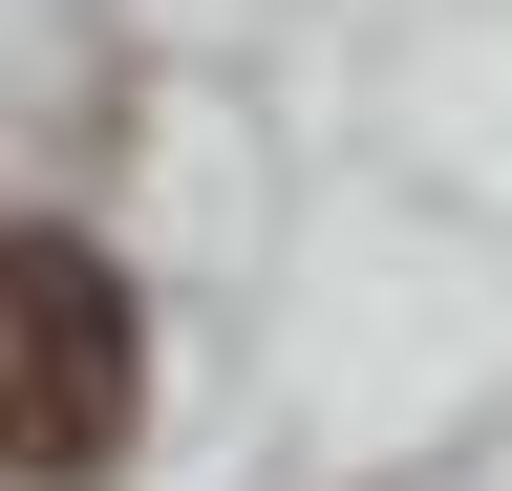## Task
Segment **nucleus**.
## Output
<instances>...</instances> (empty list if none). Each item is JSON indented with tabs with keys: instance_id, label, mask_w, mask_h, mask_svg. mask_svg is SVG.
<instances>
[{
	"instance_id": "1",
	"label": "nucleus",
	"mask_w": 512,
	"mask_h": 491,
	"mask_svg": "<svg viewBox=\"0 0 512 491\" xmlns=\"http://www.w3.org/2000/svg\"><path fill=\"white\" fill-rule=\"evenodd\" d=\"M128 278L86 257V235H0V470L22 491H86L128 449Z\"/></svg>"
}]
</instances>
